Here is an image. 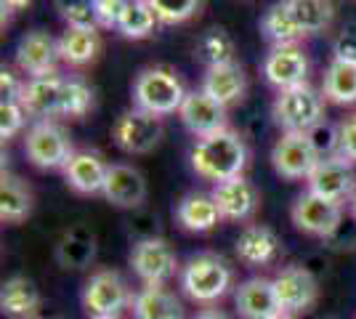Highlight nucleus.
I'll return each instance as SVG.
<instances>
[{
	"instance_id": "a19ab883",
	"label": "nucleus",
	"mask_w": 356,
	"mask_h": 319,
	"mask_svg": "<svg viewBox=\"0 0 356 319\" xmlns=\"http://www.w3.org/2000/svg\"><path fill=\"white\" fill-rule=\"evenodd\" d=\"M24 83L27 80H22L14 69H6L3 67V72H0V96H3V101H22Z\"/></svg>"
},
{
	"instance_id": "f704fd0d",
	"label": "nucleus",
	"mask_w": 356,
	"mask_h": 319,
	"mask_svg": "<svg viewBox=\"0 0 356 319\" xmlns=\"http://www.w3.org/2000/svg\"><path fill=\"white\" fill-rule=\"evenodd\" d=\"M152 6V11L157 16V22L165 27H173V24H184L202 11V3L205 0H147Z\"/></svg>"
},
{
	"instance_id": "4be33fe9",
	"label": "nucleus",
	"mask_w": 356,
	"mask_h": 319,
	"mask_svg": "<svg viewBox=\"0 0 356 319\" xmlns=\"http://www.w3.org/2000/svg\"><path fill=\"white\" fill-rule=\"evenodd\" d=\"M202 91L213 96L218 104L229 106L239 104L248 93V75H245V67L237 61H229V64H218V67H208L205 77H202Z\"/></svg>"
},
{
	"instance_id": "1a4fd4ad",
	"label": "nucleus",
	"mask_w": 356,
	"mask_h": 319,
	"mask_svg": "<svg viewBox=\"0 0 356 319\" xmlns=\"http://www.w3.org/2000/svg\"><path fill=\"white\" fill-rule=\"evenodd\" d=\"M309 69L312 61L300 43H287V46H271L266 59L261 64V75L274 91H287L309 83Z\"/></svg>"
},
{
	"instance_id": "0eeeda50",
	"label": "nucleus",
	"mask_w": 356,
	"mask_h": 319,
	"mask_svg": "<svg viewBox=\"0 0 356 319\" xmlns=\"http://www.w3.org/2000/svg\"><path fill=\"white\" fill-rule=\"evenodd\" d=\"M128 282L112 269L90 274L83 288V306L90 317H120L128 306H134Z\"/></svg>"
},
{
	"instance_id": "2f4dec72",
	"label": "nucleus",
	"mask_w": 356,
	"mask_h": 319,
	"mask_svg": "<svg viewBox=\"0 0 356 319\" xmlns=\"http://www.w3.org/2000/svg\"><path fill=\"white\" fill-rule=\"evenodd\" d=\"M290 11L296 16L298 27L306 38L327 32L335 22V6L332 0H287Z\"/></svg>"
},
{
	"instance_id": "c85d7f7f",
	"label": "nucleus",
	"mask_w": 356,
	"mask_h": 319,
	"mask_svg": "<svg viewBox=\"0 0 356 319\" xmlns=\"http://www.w3.org/2000/svg\"><path fill=\"white\" fill-rule=\"evenodd\" d=\"M322 96L330 104L356 106V64L348 61H330L322 75Z\"/></svg>"
},
{
	"instance_id": "39448f33",
	"label": "nucleus",
	"mask_w": 356,
	"mask_h": 319,
	"mask_svg": "<svg viewBox=\"0 0 356 319\" xmlns=\"http://www.w3.org/2000/svg\"><path fill=\"white\" fill-rule=\"evenodd\" d=\"M74 152L67 128L56 120H35L24 136V154L38 170H64Z\"/></svg>"
},
{
	"instance_id": "ea45409f",
	"label": "nucleus",
	"mask_w": 356,
	"mask_h": 319,
	"mask_svg": "<svg viewBox=\"0 0 356 319\" xmlns=\"http://www.w3.org/2000/svg\"><path fill=\"white\" fill-rule=\"evenodd\" d=\"M309 136H312L319 157H332V154H338V125L322 122V125L314 128Z\"/></svg>"
},
{
	"instance_id": "aec40b11",
	"label": "nucleus",
	"mask_w": 356,
	"mask_h": 319,
	"mask_svg": "<svg viewBox=\"0 0 356 319\" xmlns=\"http://www.w3.org/2000/svg\"><path fill=\"white\" fill-rule=\"evenodd\" d=\"M106 173H109V165L104 163L102 154L93 152V149H77L64 167V181L72 192L88 197V195L104 192Z\"/></svg>"
},
{
	"instance_id": "9b49d317",
	"label": "nucleus",
	"mask_w": 356,
	"mask_h": 319,
	"mask_svg": "<svg viewBox=\"0 0 356 319\" xmlns=\"http://www.w3.org/2000/svg\"><path fill=\"white\" fill-rule=\"evenodd\" d=\"M322 157L309 133H282L271 147V165L287 181L309 179Z\"/></svg>"
},
{
	"instance_id": "7ed1b4c3",
	"label": "nucleus",
	"mask_w": 356,
	"mask_h": 319,
	"mask_svg": "<svg viewBox=\"0 0 356 319\" xmlns=\"http://www.w3.org/2000/svg\"><path fill=\"white\" fill-rule=\"evenodd\" d=\"M327 99L314 85H298L280 91L271 104V117L282 133H312L316 125L325 122Z\"/></svg>"
},
{
	"instance_id": "4468645a",
	"label": "nucleus",
	"mask_w": 356,
	"mask_h": 319,
	"mask_svg": "<svg viewBox=\"0 0 356 319\" xmlns=\"http://www.w3.org/2000/svg\"><path fill=\"white\" fill-rule=\"evenodd\" d=\"M306 181H309V192L343 205L346 199L354 197V192H356L354 163H348L341 154L322 157Z\"/></svg>"
},
{
	"instance_id": "b1692460",
	"label": "nucleus",
	"mask_w": 356,
	"mask_h": 319,
	"mask_svg": "<svg viewBox=\"0 0 356 319\" xmlns=\"http://www.w3.org/2000/svg\"><path fill=\"white\" fill-rule=\"evenodd\" d=\"M176 221L186 231H194V234H205V231H213L223 221L221 211L216 205L213 195H202V192H189L184 195L181 202L176 205Z\"/></svg>"
},
{
	"instance_id": "6e6552de",
	"label": "nucleus",
	"mask_w": 356,
	"mask_h": 319,
	"mask_svg": "<svg viewBox=\"0 0 356 319\" xmlns=\"http://www.w3.org/2000/svg\"><path fill=\"white\" fill-rule=\"evenodd\" d=\"M131 269L144 285H168L178 272L176 250L163 237H141L131 250Z\"/></svg>"
},
{
	"instance_id": "f8f14e48",
	"label": "nucleus",
	"mask_w": 356,
	"mask_h": 319,
	"mask_svg": "<svg viewBox=\"0 0 356 319\" xmlns=\"http://www.w3.org/2000/svg\"><path fill=\"white\" fill-rule=\"evenodd\" d=\"M16 69L27 77L54 75L59 72V40L45 30L24 32L14 51Z\"/></svg>"
},
{
	"instance_id": "49530a36",
	"label": "nucleus",
	"mask_w": 356,
	"mask_h": 319,
	"mask_svg": "<svg viewBox=\"0 0 356 319\" xmlns=\"http://www.w3.org/2000/svg\"><path fill=\"white\" fill-rule=\"evenodd\" d=\"M274 319H296L293 314H280V317H274Z\"/></svg>"
},
{
	"instance_id": "a211bd4d",
	"label": "nucleus",
	"mask_w": 356,
	"mask_h": 319,
	"mask_svg": "<svg viewBox=\"0 0 356 319\" xmlns=\"http://www.w3.org/2000/svg\"><path fill=\"white\" fill-rule=\"evenodd\" d=\"M210 195H213V199H216V205H218V211H221L226 221H250L255 211H258V205H261L258 189L245 176L213 183Z\"/></svg>"
},
{
	"instance_id": "dca6fc26",
	"label": "nucleus",
	"mask_w": 356,
	"mask_h": 319,
	"mask_svg": "<svg viewBox=\"0 0 356 319\" xmlns=\"http://www.w3.org/2000/svg\"><path fill=\"white\" fill-rule=\"evenodd\" d=\"M234 253L248 269H264V266H271L280 259L282 240L266 224H248L239 231L237 243H234Z\"/></svg>"
},
{
	"instance_id": "e433bc0d",
	"label": "nucleus",
	"mask_w": 356,
	"mask_h": 319,
	"mask_svg": "<svg viewBox=\"0 0 356 319\" xmlns=\"http://www.w3.org/2000/svg\"><path fill=\"white\" fill-rule=\"evenodd\" d=\"M30 120L27 109L22 106V101H3L0 104V138L11 141L24 131V125Z\"/></svg>"
},
{
	"instance_id": "72a5a7b5",
	"label": "nucleus",
	"mask_w": 356,
	"mask_h": 319,
	"mask_svg": "<svg viewBox=\"0 0 356 319\" xmlns=\"http://www.w3.org/2000/svg\"><path fill=\"white\" fill-rule=\"evenodd\" d=\"M93 109V88L83 77H64L61 91V117L80 120Z\"/></svg>"
},
{
	"instance_id": "9d476101",
	"label": "nucleus",
	"mask_w": 356,
	"mask_h": 319,
	"mask_svg": "<svg viewBox=\"0 0 356 319\" xmlns=\"http://www.w3.org/2000/svg\"><path fill=\"white\" fill-rule=\"evenodd\" d=\"M290 218L296 224L298 231L309 234V237H332L343 224V205L341 202H332V199H325L314 192H303L298 195L293 208H290Z\"/></svg>"
},
{
	"instance_id": "79ce46f5",
	"label": "nucleus",
	"mask_w": 356,
	"mask_h": 319,
	"mask_svg": "<svg viewBox=\"0 0 356 319\" xmlns=\"http://www.w3.org/2000/svg\"><path fill=\"white\" fill-rule=\"evenodd\" d=\"M332 59L356 64V32L354 30H346L335 38V43H332Z\"/></svg>"
},
{
	"instance_id": "c03bdc74",
	"label": "nucleus",
	"mask_w": 356,
	"mask_h": 319,
	"mask_svg": "<svg viewBox=\"0 0 356 319\" xmlns=\"http://www.w3.org/2000/svg\"><path fill=\"white\" fill-rule=\"evenodd\" d=\"M192 319H229V317H226L223 311H218V309H205V311H200V314Z\"/></svg>"
},
{
	"instance_id": "473e14b6",
	"label": "nucleus",
	"mask_w": 356,
	"mask_h": 319,
	"mask_svg": "<svg viewBox=\"0 0 356 319\" xmlns=\"http://www.w3.org/2000/svg\"><path fill=\"white\" fill-rule=\"evenodd\" d=\"M157 24L160 22H157V16L147 0H134L125 6V11L120 16L118 32L125 40H147Z\"/></svg>"
},
{
	"instance_id": "ddd939ff",
	"label": "nucleus",
	"mask_w": 356,
	"mask_h": 319,
	"mask_svg": "<svg viewBox=\"0 0 356 319\" xmlns=\"http://www.w3.org/2000/svg\"><path fill=\"white\" fill-rule=\"evenodd\" d=\"M271 282H274V293H277L282 314H293V317L303 314L319 298V282L306 266H298V263L284 266Z\"/></svg>"
},
{
	"instance_id": "f3484780",
	"label": "nucleus",
	"mask_w": 356,
	"mask_h": 319,
	"mask_svg": "<svg viewBox=\"0 0 356 319\" xmlns=\"http://www.w3.org/2000/svg\"><path fill=\"white\" fill-rule=\"evenodd\" d=\"M102 195L115 208L136 211L147 202V179L138 167L128 165V163H115V165H109Z\"/></svg>"
},
{
	"instance_id": "cd10ccee",
	"label": "nucleus",
	"mask_w": 356,
	"mask_h": 319,
	"mask_svg": "<svg viewBox=\"0 0 356 319\" xmlns=\"http://www.w3.org/2000/svg\"><path fill=\"white\" fill-rule=\"evenodd\" d=\"M96 259V237L86 227H72L56 243V263L61 269H88Z\"/></svg>"
},
{
	"instance_id": "c9c22d12",
	"label": "nucleus",
	"mask_w": 356,
	"mask_h": 319,
	"mask_svg": "<svg viewBox=\"0 0 356 319\" xmlns=\"http://www.w3.org/2000/svg\"><path fill=\"white\" fill-rule=\"evenodd\" d=\"M56 8L67 27H99L93 0H56Z\"/></svg>"
},
{
	"instance_id": "de8ad7c7",
	"label": "nucleus",
	"mask_w": 356,
	"mask_h": 319,
	"mask_svg": "<svg viewBox=\"0 0 356 319\" xmlns=\"http://www.w3.org/2000/svg\"><path fill=\"white\" fill-rule=\"evenodd\" d=\"M88 319H120V317H88Z\"/></svg>"
},
{
	"instance_id": "bb28decb",
	"label": "nucleus",
	"mask_w": 356,
	"mask_h": 319,
	"mask_svg": "<svg viewBox=\"0 0 356 319\" xmlns=\"http://www.w3.org/2000/svg\"><path fill=\"white\" fill-rule=\"evenodd\" d=\"M134 319H184V306L165 285H144L134 298Z\"/></svg>"
},
{
	"instance_id": "6ab92c4d",
	"label": "nucleus",
	"mask_w": 356,
	"mask_h": 319,
	"mask_svg": "<svg viewBox=\"0 0 356 319\" xmlns=\"http://www.w3.org/2000/svg\"><path fill=\"white\" fill-rule=\"evenodd\" d=\"M61 91H64V77L59 72L27 77L24 91H22V106L35 120L61 117Z\"/></svg>"
},
{
	"instance_id": "393cba45",
	"label": "nucleus",
	"mask_w": 356,
	"mask_h": 319,
	"mask_svg": "<svg viewBox=\"0 0 356 319\" xmlns=\"http://www.w3.org/2000/svg\"><path fill=\"white\" fill-rule=\"evenodd\" d=\"M0 309L11 319H35L40 311V290L27 277H11L0 288Z\"/></svg>"
},
{
	"instance_id": "f03ea898",
	"label": "nucleus",
	"mask_w": 356,
	"mask_h": 319,
	"mask_svg": "<svg viewBox=\"0 0 356 319\" xmlns=\"http://www.w3.org/2000/svg\"><path fill=\"white\" fill-rule=\"evenodd\" d=\"M181 290L194 304L210 306L221 301L232 288V266L218 253H197L181 266Z\"/></svg>"
},
{
	"instance_id": "423d86ee",
	"label": "nucleus",
	"mask_w": 356,
	"mask_h": 319,
	"mask_svg": "<svg viewBox=\"0 0 356 319\" xmlns=\"http://www.w3.org/2000/svg\"><path fill=\"white\" fill-rule=\"evenodd\" d=\"M163 136V117L152 115L147 109H138V106L120 112V117L112 125V141L125 154H149L152 149H157Z\"/></svg>"
},
{
	"instance_id": "8fccbe9b",
	"label": "nucleus",
	"mask_w": 356,
	"mask_h": 319,
	"mask_svg": "<svg viewBox=\"0 0 356 319\" xmlns=\"http://www.w3.org/2000/svg\"><path fill=\"white\" fill-rule=\"evenodd\" d=\"M128 3H134V0H128Z\"/></svg>"
},
{
	"instance_id": "37998d69",
	"label": "nucleus",
	"mask_w": 356,
	"mask_h": 319,
	"mask_svg": "<svg viewBox=\"0 0 356 319\" xmlns=\"http://www.w3.org/2000/svg\"><path fill=\"white\" fill-rule=\"evenodd\" d=\"M32 0H0V8H3V22L8 19V16L14 14H22L24 8H30Z\"/></svg>"
},
{
	"instance_id": "09e8293b",
	"label": "nucleus",
	"mask_w": 356,
	"mask_h": 319,
	"mask_svg": "<svg viewBox=\"0 0 356 319\" xmlns=\"http://www.w3.org/2000/svg\"><path fill=\"white\" fill-rule=\"evenodd\" d=\"M330 319H341V317H330Z\"/></svg>"
},
{
	"instance_id": "3c124183",
	"label": "nucleus",
	"mask_w": 356,
	"mask_h": 319,
	"mask_svg": "<svg viewBox=\"0 0 356 319\" xmlns=\"http://www.w3.org/2000/svg\"><path fill=\"white\" fill-rule=\"evenodd\" d=\"M35 319H40V317H35Z\"/></svg>"
},
{
	"instance_id": "2eb2a0df",
	"label": "nucleus",
	"mask_w": 356,
	"mask_h": 319,
	"mask_svg": "<svg viewBox=\"0 0 356 319\" xmlns=\"http://www.w3.org/2000/svg\"><path fill=\"white\" fill-rule=\"evenodd\" d=\"M229 109L223 104H218L213 96L202 91H189L186 93V99H184V104L178 109V120L181 125L192 133L194 138H202V136H210V133H216V131H223V128H229Z\"/></svg>"
},
{
	"instance_id": "58836bf2",
	"label": "nucleus",
	"mask_w": 356,
	"mask_h": 319,
	"mask_svg": "<svg viewBox=\"0 0 356 319\" xmlns=\"http://www.w3.org/2000/svg\"><path fill=\"white\" fill-rule=\"evenodd\" d=\"M338 154L356 165V112L338 122Z\"/></svg>"
},
{
	"instance_id": "412c9836",
	"label": "nucleus",
	"mask_w": 356,
	"mask_h": 319,
	"mask_svg": "<svg viewBox=\"0 0 356 319\" xmlns=\"http://www.w3.org/2000/svg\"><path fill=\"white\" fill-rule=\"evenodd\" d=\"M234 306L242 319H274L282 314L274 293V282L266 277L245 279L234 293Z\"/></svg>"
},
{
	"instance_id": "a878e982",
	"label": "nucleus",
	"mask_w": 356,
	"mask_h": 319,
	"mask_svg": "<svg viewBox=\"0 0 356 319\" xmlns=\"http://www.w3.org/2000/svg\"><path fill=\"white\" fill-rule=\"evenodd\" d=\"M32 208H35V197H32L30 183L14 176V173L3 170V179H0V221L3 224H22L24 218H30Z\"/></svg>"
},
{
	"instance_id": "a18cd8bd",
	"label": "nucleus",
	"mask_w": 356,
	"mask_h": 319,
	"mask_svg": "<svg viewBox=\"0 0 356 319\" xmlns=\"http://www.w3.org/2000/svg\"><path fill=\"white\" fill-rule=\"evenodd\" d=\"M351 213H354V218H356V192H354V197H351Z\"/></svg>"
},
{
	"instance_id": "7c9ffc66",
	"label": "nucleus",
	"mask_w": 356,
	"mask_h": 319,
	"mask_svg": "<svg viewBox=\"0 0 356 319\" xmlns=\"http://www.w3.org/2000/svg\"><path fill=\"white\" fill-rule=\"evenodd\" d=\"M237 54V43L232 38V32L226 27H208L197 38L194 43V56L208 67H218V64H229V61H237L234 59Z\"/></svg>"
},
{
	"instance_id": "c756f323",
	"label": "nucleus",
	"mask_w": 356,
	"mask_h": 319,
	"mask_svg": "<svg viewBox=\"0 0 356 319\" xmlns=\"http://www.w3.org/2000/svg\"><path fill=\"white\" fill-rule=\"evenodd\" d=\"M261 32L271 46H287V43H300L306 40L303 30L298 27L296 16L290 11L287 0H280L274 6H268L264 19H261Z\"/></svg>"
},
{
	"instance_id": "f257e3e1",
	"label": "nucleus",
	"mask_w": 356,
	"mask_h": 319,
	"mask_svg": "<svg viewBox=\"0 0 356 319\" xmlns=\"http://www.w3.org/2000/svg\"><path fill=\"white\" fill-rule=\"evenodd\" d=\"M248 160H250V149L242 133L234 128H223L210 136L194 138L192 149H189L192 170L200 179L213 183L245 176Z\"/></svg>"
},
{
	"instance_id": "4c0bfd02",
	"label": "nucleus",
	"mask_w": 356,
	"mask_h": 319,
	"mask_svg": "<svg viewBox=\"0 0 356 319\" xmlns=\"http://www.w3.org/2000/svg\"><path fill=\"white\" fill-rule=\"evenodd\" d=\"M125 6L128 0H93V14H96L99 30H118Z\"/></svg>"
},
{
	"instance_id": "5701e85b",
	"label": "nucleus",
	"mask_w": 356,
	"mask_h": 319,
	"mask_svg": "<svg viewBox=\"0 0 356 319\" xmlns=\"http://www.w3.org/2000/svg\"><path fill=\"white\" fill-rule=\"evenodd\" d=\"M102 32L99 27H67L59 38V59L67 67H88L102 54Z\"/></svg>"
},
{
	"instance_id": "20e7f679",
	"label": "nucleus",
	"mask_w": 356,
	"mask_h": 319,
	"mask_svg": "<svg viewBox=\"0 0 356 319\" xmlns=\"http://www.w3.org/2000/svg\"><path fill=\"white\" fill-rule=\"evenodd\" d=\"M134 106L138 109H147L157 117H165V115H173L184 99H186V88L181 83V77L168 69V67H144L134 80Z\"/></svg>"
}]
</instances>
